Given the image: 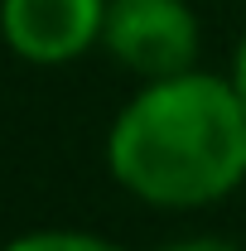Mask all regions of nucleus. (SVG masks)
<instances>
[{
    "label": "nucleus",
    "instance_id": "nucleus-5",
    "mask_svg": "<svg viewBox=\"0 0 246 251\" xmlns=\"http://www.w3.org/2000/svg\"><path fill=\"white\" fill-rule=\"evenodd\" d=\"M164 251H237L232 242H222V237H193V242H174V247Z\"/></svg>",
    "mask_w": 246,
    "mask_h": 251
},
{
    "label": "nucleus",
    "instance_id": "nucleus-3",
    "mask_svg": "<svg viewBox=\"0 0 246 251\" xmlns=\"http://www.w3.org/2000/svg\"><path fill=\"white\" fill-rule=\"evenodd\" d=\"M5 39L29 63H68L106 25V0H5Z\"/></svg>",
    "mask_w": 246,
    "mask_h": 251
},
{
    "label": "nucleus",
    "instance_id": "nucleus-6",
    "mask_svg": "<svg viewBox=\"0 0 246 251\" xmlns=\"http://www.w3.org/2000/svg\"><path fill=\"white\" fill-rule=\"evenodd\" d=\"M232 82H237V92L246 97V39H242V49H237V73H232Z\"/></svg>",
    "mask_w": 246,
    "mask_h": 251
},
{
    "label": "nucleus",
    "instance_id": "nucleus-2",
    "mask_svg": "<svg viewBox=\"0 0 246 251\" xmlns=\"http://www.w3.org/2000/svg\"><path fill=\"white\" fill-rule=\"evenodd\" d=\"M101 34L106 49L145 77L188 73L198 53V20L184 0H111Z\"/></svg>",
    "mask_w": 246,
    "mask_h": 251
},
{
    "label": "nucleus",
    "instance_id": "nucleus-4",
    "mask_svg": "<svg viewBox=\"0 0 246 251\" xmlns=\"http://www.w3.org/2000/svg\"><path fill=\"white\" fill-rule=\"evenodd\" d=\"M5 251H121V247L101 242L92 232H29V237L10 242Z\"/></svg>",
    "mask_w": 246,
    "mask_h": 251
},
{
    "label": "nucleus",
    "instance_id": "nucleus-1",
    "mask_svg": "<svg viewBox=\"0 0 246 251\" xmlns=\"http://www.w3.org/2000/svg\"><path fill=\"white\" fill-rule=\"evenodd\" d=\"M106 159L145 203H213L246 174V97L208 73L154 77L111 126Z\"/></svg>",
    "mask_w": 246,
    "mask_h": 251
}]
</instances>
